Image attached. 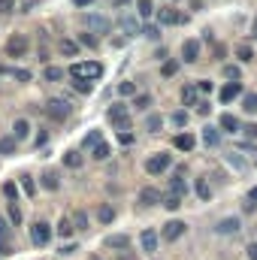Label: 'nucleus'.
I'll list each match as a JSON object with an SVG mask.
<instances>
[{
  "instance_id": "obj_1",
  "label": "nucleus",
  "mask_w": 257,
  "mask_h": 260,
  "mask_svg": "<svg viewBox=\"0 0 257 260\" xmlns=\"http://www.w3.org/2000/svg\"><path fill=\"white\" fill-rule=\"evenodd\" d=\"M70 76H73V79H85V82L100 79V76H103V64H100V61H79V64L70 67Z\"/></svg>"
},
{
  "instance_id": "obj_2",
  "label": "nucleus",
  "mask_w": 257,
  "mask_h": 260,
  "mask_svg": "<svg viewBox=\"0 0 257 260\" xmlns=\"http://www.w3.org/2000/svg\"><path fill=\"white\" fill-rule=\"evenodd\" d=\"M46 115H49L52 121H67V118L73 115V106H70L67 100H61V97H55V100L46 103Z\"/></svg>"
},
{
  "instance_id": "obj_3",
  "label": "nucleus",
  "mask_w": 257,
  "mask_h": 260,
  "mask_svg": "<svg viewBox=\"0 0 257 260\" xmlns=\"http://www.w3.org/2000/svg\"><path fill=\"white\" fill-rule=\"evenodd\" d=\"M82 21H85V27L94 30V34H109V30H112V21H109L106 15H97V12H85Z\"/></svg>"
},
{
  "instance_id": "obj_4",
  "label": "nucleus",
  "mask_w": 257,
  "mask_h": 260,
  "mask_svg": "<svg viewBox=\"0 0 257 260\" xmlns=\"http://www.w3.org/2000/svg\"><path fill=\"white\" fill-rule=\"evenodd\" d=\"M3 52H6V58H21V55L27 52V37H24V34H12V37L6 40Z\"/></svg>"
},
{
  "instance_id": "obj_5",
  "label": "nucleus",
  "mask_w": 257,
  "mask_h": 260,
  "mask_svg": "<svg viewBox=\"0 0 257 260\" xmlns=\"http://www.w3.org/2000/svg\"><path fill=\"white\" fill-rule=\"evenodd\" d=\"M170 164H173V154H167V151H157V154H151V157L145 160V170H148L151 176H157V173H164Z\"/></svg>"
},
{
  "instance_id": "obj_6",
  "label": "nucleus",
  "mask_w": 257,
  "mask_h": 260,
  "mask_svg": "<svg viewBox=\"0 0 257 260\" xmlns=\"http://www.w3.org/2000/svg\"><path fill=\"white\" fill-rule=\"evenodd\" d=\"M109 121L115 124L118 130H127L130 127V112L124 103H115V106H109Z\"/></svg>"
},
{
  "instance_id": "obj_7",
  "label": "nucleus",
  "mask_w": 257,
  "mask_h": 260,
  "mask_svg": "<svg viewBox=\"0 0 257 260\" xmlns=\"http://www.w3.org/2000/svg\"><path fill=\"white\" fill-rule=\"evenodd\" d=\"M30 239H34V245H49V239H52V227L46 224V221H37L34 227H30Z\"/></svg>"
},
{
  "instance_id": "obj_8",
  "label": "nucleus",
  "mask_w": 257,
  "mask_h": 260,
  "mask_svg": "<svg viewBox=\"0 0 257 260\" xmlns=\"http://www.w3.org/2000/svg\"><path fill=\"white\" fill-rule=\"evenodd\" d=\"M185 227H188L185 221H167V224H164V230H160V236H164L167 242H176V239H182V236H185Z\"/></svg>"
},
{
  "instance_id": "obj_9",
  "label": "nucleus",
  "mask_w": 257,
  "mask_h": 260,
  "mask_svg": "<svg viewBox=\"0 0 257 260\" xmlns=\"http://www.w3.org/2000/svg\"><path fill=\"white\" fill-rule=\"evenodd\" d=\"M182 58H185L188 64H197V58H200V43H197V40H185V46H182Z\"/></svg>"
},
{
  "instance_id": "obj_10",
  "label": "nucleus",
  "mask_w": 257,
  "mask_h": 260,
  "mask_svg": "<svg viewBox=\"0 0 257 260\" xmlns=\"http://www.w3.org/2000/svg\"><path fill=\"white\" fill-rule=\"evenodd\" d=\"M239 94H242V85L233 79L230 85H224V88H221V103H230V100H236Z\"/></svg>"
},
{
  "instance_id": "obj_11",
  "label": "nucleus",
  "mask_w": 257,
  "mask_h": 260,
  "mask_svg": "<svg viewBox=\"0 0 257 260\" xmlns=\"http://www.w3.org/2000/svg\"><path fill=\"white\" fill-rule=\"evenodd\" d=\"M103 245H106V248H112V251H121V248L127 251L130 239H127V236H121V233H115V236H106V242H103Z\"/></svg>"
},
{
  "instance_id": "obj_12",
  "label": "nucleus",
  "mask_w": 257,
  "mask_h": 260,
  "mask_svg": "<svg viewBox=\"0 0 257 260\" xmlns=\"http://www.w3.org/2000/svg\"><path fill=\"white\" fill-rule=\"evenodd\" d=\"M157 18H160V24H182V21H185V15L176 12V9H160Z\"/></svg>"
},
{
  "instance_id": "obj_13",
  "label": "nucleus",
  "mask_w": 257,
  "mask_h": 260,
  "mask_svg": "<svg viewBox=\"0 0 257 260\" xmlns=\"http://www.w3.org/2000/svg\"><path fill=\"white\" fill-rule=\"evenodd\" d=\"M139 203H142V206H157V203H160V191H157V188H142V191H139Z\"/></svg>"
},
{
  "instance_id": "obj_14",
  "label": "nucleus",
  "mask_w": 257,
  "mask_h": 260,
  "mask_svg": "<svg viewBox=\"0 0 257 260\" xmlns=\"http://www.w3.org/2000/svg\"><path fill=\"white\" fill-rule=\"evenodd\" d=\"M139 242H142V251H154L157 248V233L154 230H142V236H139Z\"/></svg>"
},
{
  "instance_id": "obj_15",
  "label": "nucleus",
  "mask_w": 257,
  "mask_h": 260,
  "mask_svg": "<svg viewBox=\"0 0 257 260\" xmlns=\"http://www.w3.org/2000/svg\"><path fill=\"white\" fill-rule=\"evenodd\" d=\"M218 233H224V236H230V233H236L239 230V218H224V221H218V227H215Z\"/></svg>"
},
{
  "instance_id": "obj_16",
  "label": "nucleus",
  "mask_w": 257,
  "mask_h": 260,
  "mask_svg": "<svg viewBox=\"0 0 257 260\" xmlns=\"http://www.w3.org/2000/svg\"><path fill=\"white\" fill-rule=\"evenodd\" d=\"M182 103H185V106H197V103H200V94H197L194 85H185V88H182Z\"/></svg>"
},
{
  "instance_id": "obj_17",
  "label": "nucleus",
  "mask_w": 257,
  "mask_h": 260,
  "mask_svg": "<svg viewBox=\"0 0 257 260\" xmlns=\"http://www.w3.org/2000/svg\"><path fill=\"white\" fill-rule=\"evenodd\" d=\"M43 188H46V191H58V188H61V182H58V173L46 170V173H43Z\"/></svg>"
},
{
  "instance_id": "obj_18",
  "label": "nucleus",
  "mask_w": 257,
  "mask_h": 260,
  "mask_svg": "<svg viewBox=\"0 0 257 260\" xmlns=\"http://www.w3.org/2000/svg\"><path fill=\"white\" fill-rule=\"evenodd\" d=\"M173 145H176L179 151H191V148H194V136H191V133H179Z\"/></svg>"
},
{
  "instance_id": "obj_19",
  "label": "nucleus",
  "mask_w": 257,
  "mask_h": 260,
  "mask_svg": "<svg viewBox=\"0 0 257 260\" xmlns=\"http://www.w3.org/2000/svg\"><path fill=\"white\" fill-rule=\"evenodd\" d=\"M221 130L224 133H236L239 130V118L236 115H221Z\"/></svg>"
},
{
  "instance_id": "obj_20",
  "label": "nucleus",
  "mask_w": 257,
  "mask_h": 260,
  "mask_svg": "<svg viewBox=\"0 0 257 260\" xmlns=\"http://www.w3.org/2000/svg\"><path fill=\"white\" fill-rule=\"evenodd\" d=\"M203 142H206V145H218V142H221L218 127H203Z\"/></svg>"
},
{
  "instance_id": "obj_21",
  "label": "nucleus",
  "mask_w": 257,
  "mask_h": 260,
  "mask_svg": "<svg viewBox=\"0 0 257 260\" xmlns=\"http://www.w3.org/2000/svg\"><path fill=\"white\" fill-rule=\"evenodd\" d=\"M97 218H100V224H112V218H115V209L103 203V206L97 209Z\"/></svg>"
},
{
  "instance_id": "obj_22",
  "label": "nucleus",
  "mask_w": 257,
  "mask_h": 260,
  "mask_svg": "<svg viewBox=\"0 0 257 260\" xmlns=\"http://www.w3.org/2000/svg\"><path fill=\"white\" fill-rule=\"evenodd\" d=\"M27 133H30V124H27L24 118H18V121H15V127H12V136H15V139H24Z\"/></svg>"
},
{
  "instance_id": "obj_23",
  "label": "nucleus",
  "mask_w": 257,
  "mask_h": 260,
  "mask_svg": "<svg viewBox=\"0 0 257 260\" xmlns=\"http://www.w3.org/2000/svg\"><path fill=\"white\" fill-rule=\"evenodd\" d=\"M64 164L70 167V170H79V167H82V154H79V151H67Z\"/></svg>"
},
{
  "instance_id": "obj_24",
  "label": "nucleus",
  "mask_w": 257,
  "mask_h": 260,
  "mask_svg": "<svg viewBox=\"0 0 257 260\" xmlns=\"http://www.w3.org/2000/svg\"><path fill=\"white\" fill-rule=\"evenodd\" d=\"M194 191H197V197H200V200H209V197H212V188L206 185V179H197V185H194Z\"/></svg>"
},
{
  "instance_id": "obj_25",
  "label": "nucleus",
  "mask_w": 257,
  "mask_h": 260,
  "mask_svg": "<svg viewBox=\"0 0 257 260\" xmlns=\"http://www.w3.org/2000/svg\"><path fill=\"white\" fill-rule=\"evenodd\" d=\"M70 221H73V227H76V230H88V215H85L82 209H79V212H76Z\"/></svg>"
},
{
  "instance_id": "obj_26",
  "label": "nucleus",
  "mask_w": 257,
  "mask_h": 260,
  "mask_svg": "<svg viewBox=\"0 0 257 260\" xmlns=\"http://www.w3.org/2000/svg\"><path fill=\"white\" fill-rule=\"evenodd\" d=\"M121 27L127 30L130 37H136V34H139V24H136V18H130V15H121Z\"/></svg>"
},
{
  "instance_id": "obj_27",
  "label": "nucleus",
  "mask_w": 257,
  "mask_h": 260,
  "mask_svg": "<svg viewBox=\"0 0 257 260\" xmlns=\"http://www.w3.org/2000/svg\"><path fill=\"white\" fill-rule=\"evenodd\" d=\"M15 142H18L15 136H3L0 139V154H12L15 151Z\"/></svg>"
},
{
  "instance_id": "obj_28",
  "label": "nucleus",
  "mask_w": 257,
  "mask_h": 260,
  "mask_svg": "<svg viewBox=\"0 0 257 260\" xmlns=\"http://www.w3.org/2000/svg\"><path fill=\"white\" fill-rule=\"evenodd\" d=\"M160 124H164V118H160V115H148V118H145V130H148V133H157Z\"/></svg>"
},
{
  "instance_id": "obj_29",
  "label": "nucleus",
  "mask_w": 257,
  "mask_h": 260,
  "mask_svg": "<svg viewBox=\"0 0 257 260\" xmlns=\"http://www.w3.org/2000/svg\"><path fill=\"white\" fill-rule=\"evenodd\" d=\"M61 79H64L61 67H46V82H61Z\"/></svg>"
},
{
  "instance_id": "obj_30",
  "label": "nucleus",
  "mask_w": 257,
  "mask_h": 260,
  "mask_svg": "<svg viewBox=\"0 0 257 260\" xmlns=\"http://www.w3.org/2000/svg\"><path fill=\"white\" fill-rule=\"evenodd\" d=\"M148 106H151L148 94H133V109H148Z\"/></svg>"
},
{
  "instance_id": "obj_31",
  "label": "nucleus",
  "mask_w": 257,
  "mask_h": 260,
  "mask_svg": "<svg viewBox=\"0 0 257 260\" xmlns=\"http://www.w3.org/2000/svg\"><path fill=\"white\" fill-rule=\"evenodd\" d=\"M94 157H97V160H106V157H109V145H106L103 139L94 142Z\"/></svg>"
},
{
  "instance_id": "obj_32",
  "label": "nucleus",
  "mask_w": 257,
  "mask_h": 260,
  "mask_svg": "<svg viewBox=\"0 0 257 260\" xmlns=\"http://www.w3.org/2000/svg\"><path fill=\"white\" fill-rule=\"evenodd\" d=\"M242 106H245L248 115H254L257 112V94H245V97H242Z\"/></svg>"
},
{
  "instance_id": "obj_33",
  "label": "nucleus",
  "mask_w": 257,
  "mask_h": 260,
  "mask_svg": "<svg viewBox=\"0 0 257 260\" xmlns=\"http://www.w3.org/2000/svg\"><path fill=\"white\" fill-rule=\"evenodd\" d=\"M236 58H239L242 64H248V61L254 58V52H251V46H239V49H236Z\"/></svg>"
},
{
  "instance_id": "obj_34",
  "label": "nucleus",
  "mask_w": 257,
  "mask_h": 260,
  "mask_svg": "<svg viewBox=\"0 0 257 260\" xmlns=\"http://www.w3.org/2000/svg\"><path fill=\"white\" fill-rule=\"evenodd\" d=\"M0 73H12L15 79H21V82H30V73H27V70H9V67H0Z\"/></svg>"
},
{
  "instance_id": "obj_35",
  "label": "nucleus",
  "mask_w": 257,
  "mask_h": 260,
  "mask_svg": "<svg viewBox=\"0 0 257 260\" xmlns=\"http://www.w3.org/2000/svg\"><path fill=\"white\" fill-rule=\"evenodd\" d=\"M58 233H61L64 239L73 233V221H70V218H61V221H58Z\"/></svg>"
},
{
  "instance_id": "obj_36",
  "label": "nucleus",
  "mask_w": 257,
  "mask_h": 260,
  "mask_svg": "<svg viewBox=\"0 0 257 260\" xmlns=\"http://www.w3.org/2000/svg\"><path fill=\"white\" fill-rule=\"evenodd\" d=\"M164 206H167L170 212H176V209L182 206V194H170V197H167V203H164Z\"/></svg>"
},
{
  "instance_id": "obj_37",
  "label": "nucleus",
  "mask_w": 257,
  "mask_h": 260,
  "mask_svg": "<svg viewBox=\"0 0 257 260\" xmlns=\"http://www.w3.org/2000/svg\"><path fill=\"white\" fill-rule=\"evenodd\" d=\"M176 73H179V64H176V61H167V64L160 67V76H167V79L176 76Z\"/></svg>"
},
{
  "instance_id": "obj_38",
  "label": "nucleus",
  "mask_w": 257,
  "mask_h": 260,
  "mask_svg": "<svg viewBox=\"0 0 257 260\" xmlns=\"http://www.w3.org/2000/svg\"><path fill=\"white\" fill-rule=\"evenodd\" d=\"M118 94H121V97H133V94H136V85H133V82H121V85H118Z\"/></svg>"
},
{
  "instance_id": "obj_39",
  "label": "nucleus",
  "mask_w": 257,
  "mask_h": 260,
  "mask_svg": "<svg viewBox=\"0 0 257 260\" xmlns=\"http://www.w3.org/2000/svg\"><path fill=\"white\" fill-rule=\"evenodd\" d=\"M61 52H64V55H76V52H79V46H76L73 40H61Z\"/></svg>"
},
{
  "instance_id": "obj_40",
  "label": "nucleus",
  "mask_w": 257,
  "mask_h": 260,
  "mask_svg": "<svg viewBox=\"0 0 257 260\" xmlns=\"http://www.w3.org/2000/svg\"><path fill=\"white\" fill-rule=\"evenodd\" d=\"M170 194H185V182L182 179H170Z\"/></svg>"
},
{
  "instance_id": "obj_41",
  "label": "nucleus",
  "mask_w": 257,
  "mask_h": 260,
  "mask_svg": "<svg viewBox=\"0 0 257 260\" xmlns=\"http://www.w3.org/2000/svg\"><path fill=\"white\" fill-rule=\"evenodd\" d=\"M136 6H139V15H142V18H148V15L154 12V9H151V0H139Z\"/></svg>"
},
{
  "instance_id": "obj_42",
  "label": "nucleus",
  "mask_w": 257,
  "mask_h": 260,
  "mask_svg": "<svg viewBox=\"0 0 257 260\" xmlns=\"http://www.w3.org/2000/svg\"><path fill=\"white\" fill-rule=\"evenodd\" d=\"M21 188H24V194H27V197L37 191V185H34V179H30V176H21Z\"/></svg>"
},
{
  "instance_id": "obj_43",
  "label": "nucleus",
  "mask_w": 257,
  "mask_h": 260,
  "mask_svg": "<svg viewBox=\"0 0 257 260\" xmlns=\"http://www.w3.org/2000/svg\"><path fill=\"white\" fill-rule=\"evenodd\" d=\"M73 85H76L82 94H91V82H85V79H73Z\"/></svg>"
},
{
  "instance_id": "obj_44",
  "label": "nucleus",
  "mask_w": 257,
  "mask_h": 260,
  "mask_svg": "<svg viewBox=\"0 0 257 260\" xmlns=\"http://www.w3.org/2000/svg\"><path fill=\"white\" fill-rule=\"evenodd\" d=\"M221 73H224L227 79H239V67H233V64H227L224 70H221Z\"/></svg>"
},
{
  "instance_id": "obj_45",
  "label": "nucleus",
  "mask_w": 257,
  "mask_h": 260,
  "mask_svg": "<svg viewBox=\"0 0 257 260\" xmlns=\"http://www.w3.org/2000/svg\"><path fill=\"white\" fill-rule=\"evenodd\" d=\"M9 218H12L15 224H21V212H18V206H15V203H9Z\"/></svg>"
},
{
  "instance_id": "obj_46",
  "label": "nucleus",
  "mask_w": 257,
  "mask_h": 260,
  "mask_svg": "<svg viewBox=\"0 0 257 260\" xmlns=\"http://www.w3.org/2000/svg\"><path fill=\"white\" fill-rule=\"evenodd\" d=\"M12 6H15V0H0V12H3V15H9Z\"/></svg>"
},
{
  "instance_id": "obj_47",
  "label": "nucleus",
  "mask_w": 257,
  "mask_h": 260,
  "mask_svg": "<svg viewBox=\"0 0 257 260\" xmlns=\"http://www.w3.org/2000/svg\"><path fill=\"white\" fill-rule=\"evenodd\" d=\"M142 34H145V37H148V40H157V37H160V34H157V27H154V24H148V27H145V30H142Z\"/></svg>"
},
{
  "instance_id": "obj_48",
  "label": "nucleus",
  "mask_w": 257,
  "mask_h": 260,
  "mask_svg": "<svg viewBox=\"0 0 257 260\" xmlns=\"http://www.w3.org/2000/svg\"><path fill=\"white\" fill-rule=\"evenodd\" d=\"M118 142H121V145H130V142H133V133H124V130H121V133H118Z\"/></svg>"
},
{
  "instance_id": "obj_49",
  "label": "nucleus",
  "mask_w": 257,
  "mask_h": 260,
  "mask_svg": "<svg viewBox=\"0 0 257 260\" xmlns=\"http://www.w3.org/2000/svg\"><path fill=\"white\" fill-rule=\"evenodd\" d=\"M185 121H188V115H185V112H176V115H173V124H179V127H182Z\"/></svg>"
},
{
  "instance_id": "obj_50",
  "label": "nucleus",
  "mask_w": 257,
  "mask_h": 260,
  "mask_svg": "<svg viewBox=\"0 0 257 260\" xmlns=\"http://www.w3.org/2000/svg\"><path fill=\"white\" fill-rule=\"evenodd\" d=\"M94 142H100V133H97V130H94V133H88V136H85V145H94Z\"/></svg>"
},
{
  "instance_id": "obj_51",
  "label": "nucleus",
  "mask_w": 257,
  "mask_h": 260,
  "mask_svg": "<svg viewBox=\"0 0 257 260\" xmlns=\"http://www.w3.org/2000/svg\"><path fill=\"white\" fill-rule=\"evenodd\" d=\"M3 191H6L9 200H15V185H12V182H6V185H3Z\"/></svg>"
},
{
  "instance_id": "obj_52",
  "label": "nucleus",
  "mask_w": 257,
  "mask_h": 260,
  "mask_svg": "<svg viewBox=\"0 0 257 260\" xmlns=\"http://www.w3.org/2000/svg\"><path fill=\"white\" fill-rule=\"evenodd\" d=\"M82 43H85V46H97V40H94L91 34H85V37H82Z\"/></svg>"
},
{
  "instance_id": "obj_53",
  "label": "nucleus",
  "mask_w": 257,
  "mask_h": 260,
  "mask_svg": "<svg viewBox=\"0 0 257 260\" xmlns=\"http://www.w3.org/2000/svg\"><path fill=\"white\" fill-rule=\"evenodd\" d=\"M245 133H248V136L254 139V136H257V124H245Z\"/></svg>"
},
{
  "instance_id": "obj_54",
  "label": "nucleus",
  "mask_w": 257,
  "mask_h": 260,
  "mask_svg": "<svg viewBox=\"0 0 257 260\" xmlns=\"http://www.w3.org/2000/svg\"><path fill=\"white\" fill-rule=\"evenodd\" d=\"M76 251H79L76 245H64V248H61V254H76Z\"/></svg>"
},
{
  "instance_id": "obj_55",
  "label": "nucleus",
  "mask_w": 257,
  "mask_h": 260,
  "mask_svg": "<svg viewBox=\"0 0 257 260\" xmlns=\"http://www.w3.org/2000/svg\"><path fill=\"white\" fill-rule=\"evenodd\" d=\"M248 260H257V245H248Z\"/></svg>"
},
{
  "instance_id": "obj_56",
  "label": "nucleus",
  "mask_w": 257,
  "mask_h": 260,
  "mask_svg": "<svg viewBox=\"0 0 257 260\" xmlns=\"http://www.w3.org/2000/svg\"><path fill=\"white\" fill-rule=\"evenodd\" d=\"M94 0H73V6H91Z\"/></svg>"
},
{
  "instance_id": "obj_57",
  "label": "nucleus",
  "mask_w": 257,
  "mask_h": 260,
  "mask_svg": "<svg viewBox=\"0 0 257 260\" xmlns=\"http://www.w3.org/2000/svg\"><path fill=\"white\" fill-rule=\"evenodd\" d=\"M34 3H37V0H24V3H21V9H24V12H27V9H30V6H34Z\"/></svg>"
},
{
  "instance_id": "obj_58",
  "label": "nucleus",
  "mask_w": 257,
  "mask_h": 260,
  "mask_svg": "<svg viewBox=\"0 0 257 260\" xmlns=\"http://www.w3.org/2000/svg\"><path fill=\"white\" fill-rule=\"evenodd\" d=\"M248 197H251V200L257 203V188H251V194H248Z\"/></svg>"
},
{
  "instance_id": "obj_59",
  "label": "nucleus",
  "mask_w": 257,
  "mask_h": 260,
  "mask_svg": "<svg viewBox=\"0 0 257 260\" xmlns=\"http://www.w3.org/2000/svg\"><path fill=\"white\" fill-rule=\"evenodd\" d=\"M0 254H6V251H3V242H0Z\"/></svg>"
},
{
  "instance_id": "obj_60",
  "label": "nucleus",
  "mask_w": 257,
  "mask_h": 260,
  "mask_svg": "<svg viewBox=\"0 0 257 260\" xmlns=\"http://www.w3.org/2000/svg\"><path fill=\"white\" fill-rule=\"evenodd\" d=\"M254 37H257V24H254Z\"/></svg>"
}]
</instances>
